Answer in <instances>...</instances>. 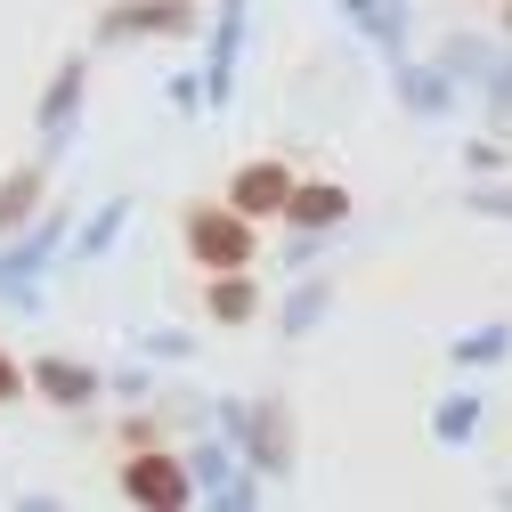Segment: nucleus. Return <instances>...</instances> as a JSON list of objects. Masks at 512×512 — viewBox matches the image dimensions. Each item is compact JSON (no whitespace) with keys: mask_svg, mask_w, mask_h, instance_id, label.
I'll use <instances>...</instances> for the list:
<instances>
[{"mask_svg":"<svg viewBox=\"0 0 512 512\" xmlns=\"http://www.w3.org/2000/svg\"><path fill=\"white\" fill-rule=\"evenodd\" d=\"M187 244H196L212 269H236L252 252V228H244V212H196V220H187Z\"/></svg>","mask_w":512,"mask_h":512,"instance_id":"1","label":"nucleus"},{"mask_svg":"<svg viewBox=\"0 0 512 512\" xmlns=\"http://www.w3.org/2000/svg\"><path fill=\"white\" fill-rule=\"evenodd\" d=\"M122 488H131L139 504H187V472L163 464V456H139L131 472H122Z\"/></svg>","mask_w":512,"mask_h":512,"instance_id":"2","label":"nucleus"},{"mask_svg":"<svg viewBox=\"0 0 512 512\" xmlns=\"http://www.w3.org/2000/svg\"><path fill=\"white\" fill-rule=\"evenodd\" d=\"M277 204H293V187H285L277 163H261V171L236 179V212H277Z\"/></svg>","mask_w":512,"mask_h":512,"instance_id":"3","label":"nucleus"},{"mask_svg":"<svg viewBox=\"0 0 512 512\" xmlns=\"http://www.w3.org/2000/svg\"><path fill=\"white\" fill-rule=\"evenodd\" d=\"M212 317H252V285L244 277H220L212 285Z\"/></svg>","mask_w":512,"mask_h":512,"instance_id":"4","label":"nucleus"},{"mask_svg":"<svg viewBox=\"0 0 512 512\" xmlns=\"http://www.w3.org/2000/svg\"><path fill=\"white\" fill-rule=\"evenodd\" d=\"M293 212H301V220H334L342 196H334V187H309V196H293Z\"/></svg>","mask_w":512,"mask_h":512,"instance_id":"5","label":"nucleus"},{"mask_svg":"<svg viewBox=\"0 0 512 512\" xmlns=\"http://www.w3.org/2000/svg\"><path fill=\"white\" fill-rule=\"evenodd\" d=\"M9 391H17V366H9V358H0V399H9Z\"/></svg>","mask_w":512,"mask_h":512,"instance_id":"6","label":"nucleus"}]
</instances>
